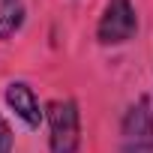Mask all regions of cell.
Segmentation results:
<instances>
[{"instance_id": "3957f363", "label": "cell", "mask_w": 153, "mask_h": 153, "mask_svg": "<svg viewBox=\"0 0 153 153\" xmlns=\"http://www.w3.org/2000/svg\"><path fill=\"white\" fill-rule=\"evenodd\" d=\"M135 30H138V18H135L132 3L129 0H108L96 27V39L102 45H123L135 36Z\"/></svg>"}, {"instance_id": "277c9868", "label": "cell", "mask_w": 153, "mask_h": 153, "mask_svg": "<svg viewBox=\"0 0 153 153\" xmlns=\"http://www.w3.org/2000/svg\"><path fill=\"white\" fill-rule=\"evenodd\" d=\"M6 105H9L30 129H39V120H42L39 99L33 96V90H30L24 81H12V84L6 87Z\"/></svg>"}, {"instance_id": "5b68a950", "label": "cell", "mask_w": 153, "mask_h": 153, "mask_svg": "<svg viewBox=\"0 0 153 153\" xmlns=\"http://www.w3.org/2000/svg\"><path fill=\"white\" fill-rule=\"evenodd\" d=\"M24 21V3L21 0H0V39H9Z\"/></svg>"}, {"instance_id": "7a4b0ae2", "label": "cell", "mask_w": 153, "mask_h": 153, "mask_svg": "<svg viewBox=\"0 0 153 153\" xmlns=\"http://www.w3.org/2000/svg\"><path fill=\"white\" fill-rule=\"evenodd\" d=\"M120 147L123 153H153V111L147 96L129 105L120 126Z\"/></svg>"}, {"instance_id": "8992f818", "label": "cell", "mask_w": 153, "mask_h": 153, "mask_svg": "<svg viewBox=\"0 0 153 153\" xmlns=\"http://www.w3.org/2000/svg\"><path fill=\"white\" fill-rule=\"evenodd\" d=\"M0 153H12V129L0 117Z\"/></svg>"}, {"instance_id": "6da1fadb", "label": "cell", "mask_w": 153, "mask_h": 153, "mask_svg": "<svg viewBox=\"0 0 153 153\" xmlns=\"http://www.w3.org/2000/svg\"><path fill=\"white\" fill-rule=\"evenodd\" d=\"M48 147L51 153H75L81 144V120H78V105L72 99H54L48 102Z\"/></svg>"}]
</instances>
